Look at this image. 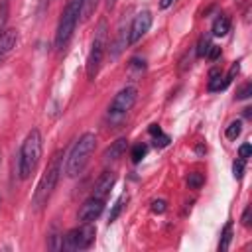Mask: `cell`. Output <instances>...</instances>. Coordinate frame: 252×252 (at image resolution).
<instances>
[{"label": "cell", "instance_id": "obj_1", "mask_svg": "<svg viewBox=\"0 0 252 252\" xmlns=\"http://www.w3.org/2000/svg\"><path fill=\"white\" fill-rule=\"evenodd\" d=\"M61 173H63V152L59 150V152H55L53 158L49 159L47 169L43 171V175H41V179H39V183H37V189H35V193H33V207H35V209H41V207L49 201L53 189L57 187V181H59Z\"/></svg>", "mask_w": 252, "mask_h": 252}, {"label": "cell", "instance_id": "obj_2", "mask_svg": "<svg viewBox=\"0 0 252 252\" xmlns=\"http://www.w3.org/2000/svg\"><path fill=\"white\" fill-rule=\"evenodd\" d=\"M96 148V136L87 132L83 134L71 148L67 159H65V175L67 177H77L79 173H83V169L87 167L89 163V158L91 154L94 152Z\"/></svg>", "mask_w": 252, "mask_h": 252}, {"label": "cell", "instance_id": "obj_3", "mask_svg": "<svg viewBox=\"0 0 252 252\" xmlns=\"http://www.w3.org/2000/svg\"><path fill=\"white\" fill-rule=\"evenodd\" d=\"M39 158H41V134H39V130L33 128L32 132H28V136L20 148V159H18L20 179H28L33 173Z\"/></svg>", "mask_w": 252, "mask_h": 252}, {"label": "cell", "instance_id": "obj_4", "mask_svg": "<svg viewBox=\"0 0 252 252\" xmlns=\"http://www.w3.org/2000/svg\"><path fill=\"white\" fill-rule=\"evenodd\" d=\"M79 18H81V0H67L63 12H61V18H59L57 32H55V47L59 51L69 43Z\"/></svg>", "mask_w": 252, "mask_h": 252}, {"label": "cell", "instance_id": "obj_5", "mask_svg": "<svg viewBox=\"0 0 252 252\" xmlns=\"http://www.w3.org/2000/svg\"><path fill=\"white\" fill-rule=\"evenodd\" d=\"M104 47H106V22L100 20L98 28L94 32L93 43H91V51L87 57V77L94 79L100 65H102V57H104Z\"/></svg>", "mask_w": 252, "mask_h": 252}, {"label": "cell", "instance_id": "obj_6", "mask_svg": "<svg viewBox=\"0 0 252 252\" xmlns=\"http://www.w3.org/2000/svg\"><path fill=\"white\" fill-rule=\"evenodd\" d=\"M94 234H96V228L91 222H83L81 226H77V228H73L65 234L63 248H67V250H85L93 244Z\"/></svg>", "mask_w": 252, "mask_h": 252}, {"label": "cell", "instance_id": "obj_7", "mask_svg": "<svg viewBox=\"0 0 252 252\" xmlns=\"http://www.w3.org/2000/svg\"><path fill=\"white\" fill-rule=\"evenodd\" d=\"M136 98H138V91H136V87H124V89L118 91L116 96L112 98L110 108H108L110 114H126V112L134 106Z\"/></svg>", "mask_w": 252, "mask_h": 252}, {"label": "cell", "instance_id": "obj_8", "mask_svg": "<svg viewBox=\"0 0 252 252\" xmlns=\"http://www.w3.org/2000/svg\"><path fill=\"white\" fill-rule=\"evenodd\" d=\"M150 26H152V14H150L148 10L138 12V14L134 16L130 28H128V41H130V43H136L138 39H142V37L146 35V32L150 30Z\"/></svg>", "mask_w": 252, "mask_h": 252}, {"label": "cell", "instance_id": "obj_9", "mask_svg": "<svg viewBox=\"0 0 252 252\" xmlns=\"http://www.w3.org/2000/svg\"><path fill=\"white\" fill-rule=\"evenodd\" d=\"M102 209H104V201H102V199L89 197V199L81 205V209H79V220H81V222H93V220H96V219L100 217Z\"/></svg>", "mask_w": 252, "mask_h": 252}, {"label": "cell", "instance_id": "obj_10", "mask_svg": "<svg viewBox=\"0 0 252 252\" xmlns=\"http://www.w3.org/2000/svg\"><path fill=\"white\" fill-rule=\"evenodd\" d=\"M114 183H116V173H114V171H104V173L96 179L91 197H96V199H102V201H104V199L108 197L110 189L114 187Z\"/></svg>", "mask_w": 252, "mask_h": 252}, {"label": "cell", "instance_id": "obj_11", "mask_svg": "<svg viewBox=\"0 0 252 252\" xmlns=\"http://www.w3.org/2000/svg\"><path fill=\"white\" fill-rule=\"evenodd\" d=\"M16 43H18V30L8 28L0 33V61L16 47Z\"/></svg>", "mask_w": 252, "mask_h": 252}, {"label": "cell", "instance_id": "obj_12", "mask_svg": "<svg viewBox=\"0 0 252 252\" xmlns=\"http://www.w3.org/2000/svg\"><path fill=\"white\" fill-rule=\"evenodd\" d=\"M126 148H128V140H126V138H118L116 142H112V144L104 150L102 159H104V161H114V159L122 158V154L126 152Z\"/></svg>", "mask_w": 252, "mask_h": 252}, {"label": "cell", "instance_id": "obj_13", "mask_svg": "<svg viewBox=\"0 0 252 252\" xmlns=\"http://www.w3.org/2000/svg\"><path fill=\"white\" fill-rule=\"evenodd\" d=\"M209 91H222L226 85H228V79L222 77V73L219 69H213L211 75H209Z\"/></svg>", "mask_w": 252, "mask_h": 252}, {"label": "cell", "instance_id": "obj_14", "mask_svg": "<svg viewBox=\"0 0 252 252\" xmlns=\"http://www.w3.org/2000/svg\"><path fill=\"white\" fill-rule=\"evenodd\" d=\"M228 30H230V20H228V16L220 14V16L213 22V35L222 37V35H226V33H228Z\"/></svg>", "mask_w": 252, "mask_h": 252}, {"label": "cell", "instance_id": "obj_15", "mask_svg": "<svg viewBox=\"0 0 252 252\" xmlns=\"http://www.w3.org/2000/svg\"><path fill=\"white\" fill-rule=\"evenodd\" d=\"M230 240H232V222H226V224H224V228H222V234H220L219 250H220V252L228 250V246H230Z\"/></svg>", "mask_w": 252, "mask_h": 252}, {"label": "cell", "instance_id": "obj_16", "mask_svg": "<svg viewBox=\"0 0 252 252\" xmlns=\"http://www.w3.org/2000/svg\"><path fill=\"white\" fill-rule=\"evenodd\" d=\"M98 0H81V20H89L96 10Z\"/></svg>", "mask_w": 252, "mask_h": 252}, {"label": "cell", "instance_id": "obj_17", "mask_svg": "<svg viewBox=\"0 0 252 252\" xmlns=\"http://www.w3.org/2000/svg\"><path fill=\"white\" fill-rule=\"evenodd\" d=\"M240 132H242V122L240 120H234V122H230L228 126H226V138L228 140H236L238 136H240Z\"/></svg>", "mask_w": 252, "mask_h": 252}, {"label": "cell", "instance_id": "obj_18", "mask_svg": "<svg viewBox=\"0 0 252 252\" xmlns=\"http://www.w3.org/2000/svg\"><path fill=\"white\" fill-rule=\"evenodd\" d=\"M203 183H205L203 173H199V171H191V173L187 175V185H189L191 189H199Z\"/></svg>", "mask_w": 252, "mask_h": 252}, {"label": "cell", "instance_id": "obj_19", "mask_svg": "<svg viewBox=\"0 0 252 252\" xmlns=\"http://www.w3.org/2000/svg\"><path fill=\"white\" fill-rule=\"evenodd\" d=\"M128 199V195L124 193V195H120V199L114 203V207H112V211H110V215H108V222H114L116 219H118V215H120V211H122V207H124V201Z\"/></svg>", "mask_w": 252, "mask_h": 252}, {"label": "cell", "instance_id": "obj_20", "mask_svg": "<svg viewBox=\"0 0 252 252\" xmlns=\"http://www.w3.org/2000/svg\"><path fill=\"white\" fill-rule=\"evenodd\" d=\"M146 152H148V146H146V144H136V146L132 148V152H130V158H132V161H134V163L142 161V158L146 156Z\"/></svg>", "mask_w": 252, "mask_h": 252}, {"label": "cell", "instance_id": "obj_21", "mask_svg": "<svg viewBox=\"0 0 252 252\" xmlns=\"http://www.w3.org/2000/svg\"><path fill=\"white\" fill-rule=\"evenodd\" d=\"M211 45H213V43H211L209 35H203V37L199 39V45H197V55H199V57H207V51H209Z\"/></svg>", "mask_w": 252, "mask_h": 252}, {"label": "cell", "instance_id": "obj_22", "mask_svg": "<svg viewBox=\"0 0 252 252\" xmlns=\"http://www.w3.org/2000/svg\"><path fill=\"white\" fill-rule=\"evenodd\" d=\"M252 94V83H244L238 91H236V100H244Z\"/></svg>", "mask_w": 252, "mask_h": 252}, {"label": "cell", "instance_id": "obj_23", "mask_svg": "<svg viewBox=\"0 0 252 252\" xmlns=\"http://www.w3.org/2000/svg\"><path fill=\"white\" fill-rule=\"evenodd\" d=\"M232 175H234L236 179H240V177L244 175V159H236V161L232 163Z\"/></svg>", "mask_w": 252, "mask_h": 252}, {"label": "cell", "instance_id": "obj_24", "mask_svg": "<svg viewBox=\"0 0 252 252\" xmlns=\"http://www.w3.org/2000/svg\"><path fill=\"white\" fill-rule=\"evenodd\" d=\"M154 144H156V148H165L169 144V136H165L163 132L161 134H156L154 136Z\"/></svg>", "mask_w": 252, "mask_h": 252}, {"label": "cell", "instance_id": "obj_25", "mask_svg": "<svg viewBox=\"0 0 252 252\" xmlns=\"http://www.w3.org/2000/svg\"><path fill=\"white\" fill-rule=\"evenodd\" d=\"M6 18H8V4L6 0L0 4V33L4 32V24H6Z\"/></svg>", "mask_w": 252, "mask_h": 252}, {"label": "cell", "instance_id": "obj_26", "mask_svg": "<svg viewBox=\"0 0 252 252\" xmlns=\"http://www.w3.org/2000/svg\"><path fill=\"white\" fill-rule=\"evenodd\" d=\"M165 205H167V203H165L163 199H156V201L152 203V211H154V213H159V215H161V213H163V211L167 209Z\"/></svg>", "mask_w": 252, "mask_h": 252}, {"label": "cell", "instance_id": "obj_27", "mask_svg": "<svg viewBox=\"0 0 252 252\" xmlns=\"http://www.w3.org/2000/svg\"><path fill=\"white\" fill-rule=\"evenodd\" d=\"M250 154H252V146H250V144H242V146L238 148V156H240V159L250 158Z\"/></svg>", "mask_w": 252, "mask_h": 252}, {"label": "cell", "instance_id": "obj_28", "mask_svg": "<svg viewBox=\"0 0 252 252\" xmlns=\"http://www.w3.org/2000/svg\"><path fill=\"white\" fill-rule=\"evenodd\" d=\"M219 55H220V47L219 45H211L209 51H207V57L215 61V59H219Z\"/></svg>", "mask_w": 252, "mask_h": 252}, {"label": "cell", "instance_id": "obj_29", "mask_svg": "<svg viewBox=\"0 0 252 252\" xmlns=\"http://www.w3.org/2000/svg\"><path fill=\"white\" fill-rule=\"evenodd\" d=\"M250 215H252V207H246L242 213V224L244 226H250Z\"/></svg>", "mask_w": 252, "mask_h": 252}, {"label": "cell", "instance_id": "obj_30", "mask_svg": "<svg viewBox=\"0 0 252 252\" xmlns=\"http://www.w3.org/2000/svg\"><path fill=\"white\" fill-rule=\"evenodd\" d=\"M173 2H175V0H159V8H161V10H165V8H169Z\"/></svg>", "mask_w": 252, "mask_h": 252}, {"label": "cell", "instance_id": "obj_31", "mask_svg": "<svg viewBox=\"0 0 252 252\" xmlns=\"http://www.w3.org/2000/svg\"><path fill=\"white\" fill-rule=\"evenodd\" d=\"M116 2H118V0H106V10H112V8L116 6Z\"/></svg>", "mask_w": 252, "mask_h": 252}, {"label": "cell", "instance_id": "obj_32", "mask_svg": "<svg viewBox=\"0 0 252 252\" xmlns=\"http://www.w3.org/2000/svg\"><path fill=\"white\" fill-rule=\"evenodd\" d=\"M0 161H2V156H0Z\"/></svg>", "mask_w": 252, "mask_h": 252}, {"label": "cell", "instance_id": "obj_33", "mask_svg": "<svg viewBox=\"0 0 252 252\" xmlns=\"http://www.w3.org/2000/svg\"><path fill=\"white\" fill-rule=\"evenodd\" d=\"M0 201H2V199H0Z\"/></svg>", "mask_w": 252, "mask_h": 252}]
</instances>
